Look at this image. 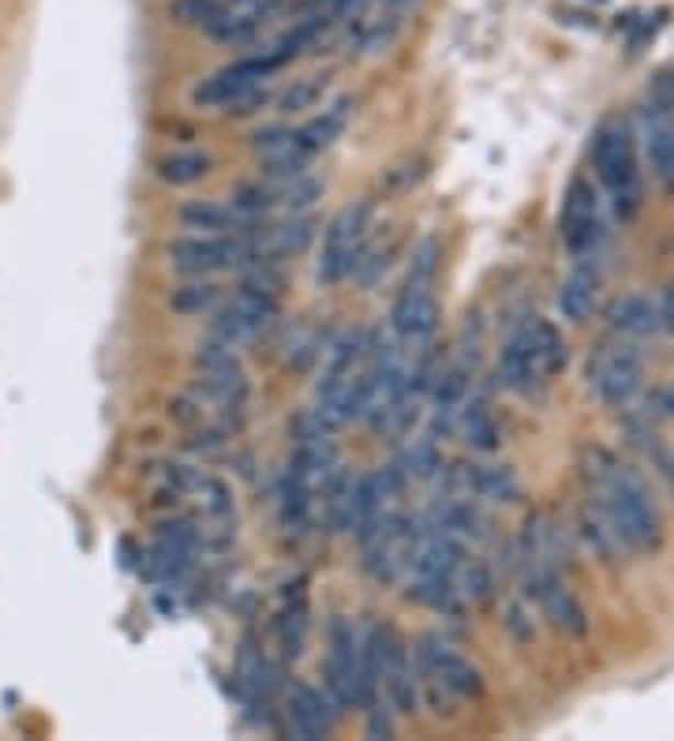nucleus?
Returning a JSON list of instances; mask_svg holds the SVG:
<instances>
[{"mask_svg": "<svg viewBox=\"0 0 674 741\" xmlns=\"http://www.w3.org/2000/svg\"><path fill=\"white\" fill-rule=\"evenodd\" d=\"M592 461L596 464L588 469V498L604 506L626 551L655 554L663 547V517L649 480L607 450H592Z\"/></svg>", "mask_w": 674, "mask_h": 741, "instance_id": "1", "label": "nucleus"}, {"mask_svg": "<svg viewBox=\"0 0 674 741\" xmlns=\"http://www.w3.org/2000/svg\"><path fill=\"white\" fill-rule=\"evenodd\" d=\"M435 273H439V244L424 240L413 255L408 278L401 281L394 307H390V337L405 352H424L439 334L442 307L435 296Z\"/></svg>", "mask_w": 674, "mask_h": 741, "instance_id": "2", "label": "nucleus"}, {"mask_svg": "<svg viewBox=\"0 0 674 741\" xmlns=\"http://www.w3.org/2000/svg\"><path fill=\"white\" fill-rule=\"evenodd\" d=\"M416 674H420V700L427 697L435 716H450L458 700L484 697V678L472 659L439 633H427L416 644Z\"/></svg>", "mask_w": 674, "mask_h": 741, "instance_id": "3", "label": "nucleus"}, {"mask_svg": "<svg viewBox=\"0 0 674 741\" xmlns=\"http://www.w3.org/2000/svg\"><path fill=\"white\" fill-rule=\"evenodd\" d=\"M592 165H596V180L604 184L615 214L622 217V222H633L644 206V177H641V161H637L633 127L622 121L599 127L596 146H592Z\"/></svg>", "mask_w": 674, "mask_h": 741, "instance_id": "4", "label": "nucleus"}, {"mask_svg": "<svg viewBox=\"0 0 674 741\" xmlns=\"http://www.w3.org/2000/svg\"><path fill=\"white\" fill-rule=\"evenodd\" d=\"M371 228H375V203H368V199L337 210L323 233V247H318V262H315L318 285L334 289L352 278L363 247L371 240Z\"/></svg>", "mask_w": 674, "mask_h": 741, "instance_id": "5", "label": "nucleus"}, {"mask_svg": "<svg viewBox=\"0 0 674 741\" xmlns=\"http://www.w3.org/2000/svg\"><path fill=\"white\" fill-rule=\"evenodd\" d=\"M323 689L337 711L363 708V629L345 615H334L326 626Z\"/></svg>", "mask_w": 674, "mask_h": 741, "instance_id": "6", "label": "nucleus"}, {"mask_svg": "<svg viewBox=\"0 0 674 741\" xmlns=\"http://www.w3.org/2000/svg\"><path fill=\"white\" fill-rule=\"evenodd\" d=\"M371 644H375V671H379V697L397 711V716H416L420 711V674H416V655L408 652L405 637L390 621H368Z\"/></svg>", "mask_w": 674, "mask_h": 741, "instance_id": "7", "label": "nucleus"}, {"mask_svg": "<svg viewBox=\"0 0 674 741\" xmlns=\"http://www.w3.org/2000/svg\"><path fill=\"white\" fill-rule=\"evenodd\" d=\"M169 267L184 278H214L225 270H244L255 262V240L248 236H206L184 233L166 244Z\"/></svg>", "mask_w": 674, "mask_h": 741, "instance_id": "8", "label": "nucleus"}, {"mask_svg": "<svg viewBox=\"0 0 674 741\" xmlns=\"http://www.w3.org/2000/svg\"><path fill=\"white\" fill-rule=\"evenodd\" d=\"M281 315V296L274 292H262L255 285H240L229 300H222L214 311L211 337L229 349H244V345L259 341Z\"/></svg>", "mask_w": 674, "mask_h": 741, "instance_id": "9", "label": "nucleus"}, {"mask_svg": "<svg viewBox=\"0 0 674 741\" xmlns=\"http://www.w3.org/2000/svg\"><path fill=\"white\" fill-rule=\"evenodd\" d=\"M281 71V64L274 60V53H259V57H240L225 68H217L214 76H206L195 87V105L203 109H233L236 102H244L248 94H255L259 87H267V79Z\"/></svg>", "mask_w": 674, "mask_h": 741, "instance_id": "10", "label": "nucleus"}, {"mask_svg": "<svg viewBox=\"0 0 674 741\" xmlns=\"http://www.w3.org/2000/svg\"><path fill=\"white\" fill-rule=\"evenodd\" d=\"M559 233L570 255L585 259L604 240V210H599V195L592 188V180L573 177L562 199V217H559Z\"/></svg>", "mask_w": 674, "mask_h": 741, "instance_id": "11", "label": "nucleus"}, {"mask_svg": "<svg viewBox=\"0 0 674 741\" xmlns=\"http://www.w3.org/2000/svg\"><path fill=\"white\" fill-rule=\"evenodd\" d=\"M528 599H536L540 615L548 618V626L562 637H585L588 633V610L581 607V599L573 596V588L562 581V570L551 565V570L536 573L525 581Z\"/></svg>", "mask_w": 674, "mask_h": 741, "instance_id": "12", "label": "nucleus"}, {"mask_svg": "<svg viewBox=\"0 0 674 741\" xmlns=\"http://www.w3.org/2000/svg\"><path fill=\"white\" fill-rule=\"evenodd\" d=\"M588 379L604 405L626 408L644 386V363L630 345H615V349H599L596 363H588Z\"/></svg>", "mask_w": 674, "mask_h": 741, "instance_id": "13", "label": "nucleus"}, {"mask_svg": "<svg viewBox=\"0 0 674 741\" xmlns=\"http://www.w3.org/2000/svg\"><path fill=\"white\" fill-rule=\"evenodd\" d=\"M281 716H285L289 738L323 741L337 727V716H341V711H337V704L326 697V689H315V685H307V682H293L285 693Z\"/></svg>", "mask_w": 674, "mask_h": 741, "instance_id": "14", "label": "nucleus"}, {"mask_svg": "<svg viewBox=\"0 0 674 741\" xmlns=\"http://www.w3.org/2000/svg\"><path fill=\"white\" fill-rule=\"evenodd\" d=\"M498 382H503L509 393H517V397H532V393L548 382V374L540 368V356H536L528 323L514 326V334L506 337L503 352H498Z\"/></svg>", "mask_w": 674, "mask_h": 741, "instance_id": "15", "label": "nucleus"}, {"mask_svg": "<svg viewBox=\"0 0 674 741\" xmlns=\"http://www.w3.org/2000/svg\"><path fill=\"white\" fill-rule=\"evenodd\" d=\"M453 494H464L472 502H491V506H509L521 498V480L506 464H458L450 475Z\"/></svg>", "mask_w": 674, "mask_h": 741, "instance_id": "16", "label": "nucleus"}, {"mask_svg": "<svg viewBox=\"0 0 674 741\" xmlns=\"http://www.w3.org/2000/svg\"><path fill=\"white\" fill-rule=\"evenodd\" d=\"M315 236H318V222L307 214H289L285 222H278V225H259L251 233L255 259H267V262L300 259V255L315 244Z\"/></svg>", "mask_w": 674, "mask_h": 741, "instance_id": "17", "label": "nucleus"}, {"mask_svg": "<svg viewBox=\"0 0 674 741\" xmlns=\"http://www.w3.org/2000/svg\"><path fill=\"white\" fill-rule=\"evenodd\" d=\"M180 225L188 233H206V236H248L259 228V217L244 214L236 203H222V199H191L180 206Z\"/></svg>", "mask_w": 674, "mask_h": 741, "instance_id": "18", "label": "nucleus"}, {"mask_svg": "<svg viewBox=\"0 0 674 741\" xmlns=\"http://www.w3.org/2000/svg\"><path fill=\"white\" fill-rule=\"evenodd\" d=\"M641 139H644V158L649 169L667 195H674V113L663 105L644 109L641 121Z\"/></svg>", "mask_w": 674, "mask_h": 741, "instance_id": "19", "label": "nucleus"}, {"mask_svg": "<svg viewBox=\"0 0 674 741\" xmlns=\"http://www.w3.org/2000/svg\"><path fill=\"white\" fill-rule=\"evenodd\" d=\"M255 158L262 161V172L267 177H293V172H304L312 154L300 146L293 127H262L255 135Z\"/></svg>", "mask_w": 674, "mask_h": 741, "instance_id": "20", "label": "nucleus"}, {"mask_svg": "<svg viewBox=\"0 0 674 741\" xmlns=\"http://www.w3.org/2000/svg\"><path fill=\"white\" fill-rule=\"evenodd\" d=\"M427 397H431V438L439 442V438L458 431L461 408H464V401H469V374L461 368L442 371Z\"/></svg>", "mask_w": 674, "mask_h": 741, "instance_id": "21", "label": "nucleus"}, {"mask_svg": "<svg viewBox=\"0 0 674 741\" xmlns=\"http://www.w3.org/2000/svg\"><path fill=\"white\" fill-rule=\"evenodd\" d=\"M360 53L363 57H375L386 53L397 42V34L405 31L408 20V0H382L371 12H360Z\"/></svg>", "mask_w": 674, "mask_h": 741, "instance_id": "22", "label": "nucleus"}, {"mask_svg": "<svg viewBox=\"0 0 674 741\" xmlns=\"http://www.w3.org/2000/svg\"><path fill=\"white\" fill-rule=\"evenodd\" d=\"M611 329L622 337H633V341H641V337H652L660 334L663 323H660V307H655V300L641 296V292H630V296L615 300L611 304Z\"/></svg>", "mask_w": 674, "mask_h": 741, "instance_id": "23", "label": "nucleus"}, {"mask_svg": "<svg viewBox=\"0 0 674 741\" xmlns=\"http://www.w3.org/2000/svg\"><path fill=\"white\" fill-rule=\"evenodd\" d=\"M458 435H461V442L476 453L498 450L503 431H498V419L484 397H472L469 393V401H464V408H461V419H458Z\"/></svg>", "mask_w": 674, "mask_h": 741, "instance_id": "24", "label": "nucleus"}, {"mask_svg": "<svg viewBox=\"0 0 674 741\" xmlns=\"http://www.w3.org/2000/svg\"><path fill=\"white\" fill-rule=\"evenodd\" d=\"M599 304V278L592 270H573L559 289V315L573 326H585Z\"/></svg>", "mask_w": 674, "mask_h": 741, "instance_id": "25", "label": "nucleus"}, {"mask_svg": "<svg viewBox=\"0 0 674 741\" xmlns=\"http://www.w3.org/2000/svg\"><path fill=\"white\" fill-rule=\"evenodd\" d=\"M349 121H352V98H337V102L330 109H323V113H318L312 124L300 127L296 139L315 158L318 150H326V146H330L337 135L349 127Z\"/></svg>", "mask_w": 674, "mask_h": 741, "instance_id": "26", "label": "nucleus"}, {"mask_svg": "<svg viewBox=\"0 0 674 741\" xmlns=\"http://www.w3.org/2000/svg\"><path fill=\"white\" fill-rule=\"evenodd\" d=\"M236 674H240L244 700L248 704H270V693H274V666H270V659L262 655L255 644H244Z\"/></svg>", "mask_w": 674, "mask_h": 741, "instance_id": "27", "label": "nucleus"}, {"mask_svg": "<svg viewBox=\"0 0 674 741\" xmlns=\"http://www.w3.org/2000/svg\"><path fill=\"white\" fill-rule=\"evenodd\" d=\"M528 329H532V345H536V356H540V368L543 374H559L566 371L570 363V345L566 337H562V329L551 323V318H528Z\"/></svg>", "mask_w": 674, "mask_h": 741, "instance_id": "28", "label": "nucleus"}, {"mask_svg": "<svg viewBox=\"0 0 674 741\" xmlns=\"http://www.w3.org/2000/svg\"><path fill=\"white\" fill-rule=\"evenodd\" d=\"M307 629H312V618H307V599L304 592H296V599H289L278 615V644L281 655L296 659L307 644Z\"/></svg>", "mask_w": 674, "mask_h": 741, "instance_id": "29", "label": "nucleus"}, {"mask_svg": "<svg viewBox=\"0 0 674 741\" xmlns=\"http://www.w3.org/2000/svg\"><path fill=\"white\" fill-rule=\"evenodd\" d=\"M222 300H225L222 289H217L211 278H191L188 285L172 289L169 304L177 315H214Z\"/></svg>", "mask_w": 674, "mask_h": 741, "instance_id": "30", "label": "nucleus"}, {"mask_svg": "<svg viewBox=\"0 0 674 741\" xmlns=\"http://www.w3.org/2000/svg\"><path fill=\"white\" fill-rule=\"evenodd\" d=\"M458 588H461L464 603L487 607V603L498 596V576H495V570H491V562H484V558H464Z\"/></svg>", "mask_w": 674, "mask_h": 741, "instance_id": "31", "label": "nucleus"}, {"mask_svg": "<svg viewBox=\"0 0 674 741\" xmlns=\"http://www.w3.org/2000/svg\"><path fill=\"white\" fill-rule=\"evenodd\" d=\"M211 172V158L203 150H177L169 158L158 161V177L166 180L169 188H188L199 184V180Z\"/></svg>", "mask_w": 674, "mask_h": 741, "instance_id": "32", "label": "nucleus"}, {"mask_svg": "<svg viewBox=\"0 0 674 741\" xmlns=\"http://www.w3.org/2000/svg\"><path fill=\"white\" fill-rule=\"evenodd\" d=\"M326 82H330V76H307V79H296L293 87L285 90V94L278 98V109L281 113H307V109H315L318 102H323L326 94Z\"/></svg>", "mask_w": 674, "mask_h": 741, "instance_id": "33", "label": "nucleus"}, {"mask_svg": "<svg viewBox=\"0 0 674 741\" xmlns=\"http://www.w3.org/2000/svg\"><path fill=\"white\" fill-rule=\"evenodd\" d=\"M225 12V0H172L169 4V20L180 26H199L206 31L217 15Z\"/></svg>", "mask_w": 674, "mask_h": 741, "instance_id": "34", "label": "nucleus"}, {"mask_svg": "<svg viewBox=\"0 0 674 741\" xmlns=\"http://www.w3.org/2000/svg\"><path fill=\"white\" fill-rule=\"evenodd\" d=\"M363 716H368V738H394V730H397L394 716H397V711L390 708L382 697L371 700L368 708H363Z\"/></svg>", "mask_w": 674, "mask_h": 741, "instance_id": "35", "label": "nucleus"}, {"mask_svg": "<svg viewBox=\"0 0 674 741\" xmlns=\"http://www.w3.org/2000/svg\"><path fill=\"white\" fill-rule=\"evenodd\" d=\"M506 629H509V633H514L517 644H528V640L536 637L532 610H528L521 599H514V603H509V607H506Z\"/></svg>", "mask_w": 674, "mask_h": 741, "instance_id": "36", "label": "nucleus"}, {"mask_svg": "<svg viewBox=\"0 0 674 741\" xmlns=\"http://www.w3.org/2000/svg\"><path fill=\"white\" fill-rule=\"evenodd\" d=\"M649 419H674V382H663L649 393Z\"/></svg>", "mask_w": 674, "mask_h": 741, "instance_id": "37", "label": "nucleus"}, {"mask_svg": "<svg viewBox=\"0 0 674 741\" xmlns=\"http://www.w3.org/2000/svg\"><path fill=\"white\" fill-rule=\"evenodd\" d=\"M649 457H652V469L667 480V487H671V494H674V450H667L663 442H655L652 450H649Z\"/></svg>", "mask_w": 674, "mask_h": 741, "instance_id": "38", "label": "nucleus"}, {"mask_svg": "<svg viewBox=\"0 0 674 741\" xmlns=\"http://www.w3.org/2000/svg\"><path fill=\"white\" fill-rule=\"evenodd\" d=\"M655 307H660V323H663V329H671V334H674V281L660 292Z\"/></svg>", "mask_w": 674, "mask_h": 741, "instance_id": "39", "label": "nucleus"}, {"mask_svg": "<svg viewBox=\"0 0 674 741\" xmlns=\"http://www.w3.org/2000/svg\"><path fill=\"white\" fill-rule=\"evenodd\" d=\"M660 105L674 113V76H667V79L660 82Z\"/></svg>", "mask_w": 674, "mask_h": 741, "instance_id": "40", "label": "nucleus"}]
</instances>
